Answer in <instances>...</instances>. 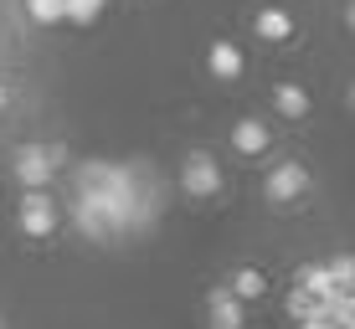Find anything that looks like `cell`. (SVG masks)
<instances>
[{"mask_svg":"<svg viewBox=\"0 0 355 329\" xmlns=\"http://www.w3.org/2000/svg\"><path fill=\"white\" fill-rule=\"evenodd\" d=\"M72 201H83L88 211L103 222V231L124 226H150L160 211V180L144 165H108V160H88L72 170Z\"/></svg>","mask_w":355,"mask_h":329,"instance_id":"obj_1","label":"cell"},{"mask_svg":"<svg viewBox=\"0 0 355 329\" xmlns=\"http://www.w3.org/2000/svg\"><path fill=\"white\" fill-rule=\"evenodd\" d=\"M57 160H62V150H46V144H21L16 160H10V170H16V180H21L26 190H46Z\"/></svg>","mask_w":355,"mask_h":329,"instance_id":"obj_2","label":"cell"},{"mask_svg":"<svg viewBox=\"0 0 355 329\" xmlns=\"http://www.w3.org/2000/svg\"><path fill=\"white\" fill-rule=\"evenodd\" d=\"M180 190L196 196V201H206V196L222 190V170H216V160L206 150H191L186 160H180Z\"/></svg>","mask_w":355,"mask_h":329,"instance_id":"obj_3","label":"cell"},{"mask_svg":"<svg viewBox=\"0 0 355 329\" xmlns=\"http://www.w3.org/2000/svg\"><path fill=\"white\" fill-rule=\"evenodd\" d=\"M309 190V170L304 165H293V160H284V165H273L268 170V180H263V196L273 201V206H293Z\"/></svg>","mask_w":355,"mask_h":329,"instance_id":"obj_4","label":"cell"},{"mask_svg":"<svg viewBox=\"0 0 355 329\" xmlns=\"http://www.w3.org/2000/svg\"><path fill=\"white\" fill-rule=\"evenodd\" d=\"M52 226H57V206L46 190H26L21 196V231L26 237H52Z\"/></svg>","mask_w":355,"mask_h":329,"instance_id":"obj_5","label":"cell"},{"mask_svg":"<svg viewBox=\"0 0 355 329\" xmlns=\"http://www.w3.org/2000/svg\"><path fill=\"white\" fill-rule=\"evenodd\" d=\"M206 67H211V78L222 82H237L242 67H248V57H242L237 42H211V52H206Z\"/></svg>","mask_w":355,"mask_h":329,"instance_id":"obj_6","label":"cell"},{"mask_svg":"<svg viewBox=\"0 0 355 329\" xmlns=\"http://www.w3.org/2000/svg\"><path fill=\"white\" fill-rule=\"evenodd\" d=\"M206 314H211V329H242V299L232 288H211L206 294Z\"/></svg>","mask_w":355,"mask_h":329,"instance_id":"obj_7","label":"cell"},{"mask_svg":"<svg viewBox=\"0 0 355 329\" xmlns=\"http://www.w3.org/2000/svg\"><path fill=\"white\" fill-rule=\"evenodd\" d=\"M232 144H237V154H268V144H273V134H268V124H258V118H242V124H232Z\"/></svg>","mask_w":355,"mask_h":329,"instance_id":"obj_8","label":"cell"},{"mask_svg":"<svg viewBox=\"0 0 355 329\" xmlns=\"http://www.w3.org/2000/svg\"><path fill=\"white\" fill-rule=\"evenodd\" d=\"M252 31H258L263 42H288V36H293V16H288V10H278V6H268V10L252 16Z\"/></svg>","mask_w":355,"mask_h":329,"instance_id":"obj_9","label":"cell"},{"mask_svg":"<svg viewBox=\"0 0 355 329\" xmlns=\"http://www.w3.org/2000/svg\"><path fill=\"white\" fill-rule=\"evenodd\" d=\"M273 108L284 118H304L309 114V93L299 88V82H278V93H273Z\"/></svg>","mask_w":355,"mask_h":329,"instance_id":"obj_10","label":"cell"},{"mask_svg":"<svg viewBox=\"0 0 355 329\" xmlns=\"http://www.w3.org/2000/svg\"><path fill=\"white\" fill-rule=\"evenodd\" d=\"M288 319H324L329 324V299H309V294L293 288L288 294Z\"/></svg>","mask_w":355,"mask_h":329,"instance_id":"obj_11","label":"cell"},{"mask_svg":"<svg viewBox=\"0 0 355 329\" xmlns=\"http://www.w3.org/2000/svg\"><path fill=\"white\" fill-rule=\"evenodd\" d=\"M299 294H309V299H335V288H329V273H324V263H309L299 273ZM355 299V294H350Z\"/></svg>","mask_w":355,"mask_h":329,"instance_id":"obj_12","label":"cell"},{"mask_svg":"<svg viewBox=\"0 0 355 329\" xmlns=\"http://www.w3.org/2000/svg\"><path fill=\"white\" fill-rule=\"evenodd\" d=\"M324 273H329V288H335V299H350V294H355V263H350V258H335Z\"/></svg>","mask_w":355,"mask_h":329,"instance_id":"obj_13","label":"cell"},{"mask_svg":"<svg viewBox=\"0 0 355 329\" xmlns=\"http://www.w3.org/2000/svg\"><path fill=\"white\" fill-rule=\"evenodd\" d=\"M98 16H103V0H62V21L72 26H93Z\"/></svg>","mask_w":355,"mask_h":329,"instance_id":"obj_14","label":"cell"},{"mask_svg":"<svg viewBox=\"0 0 355 329\" xmlns=\"http://www.w3.org/2000/svg\"><path fill=\"white\" fill-rule=\"evenodd\" d=\"M263 288H268V283H263V273H258V267H242V273L232 278V294H237L242 303H248V299H263Z\"/></svg>","mask_w":355,"mask_h":329,"instance_id":"obj_15","label":"cell"},{"mask_svg":"<svg viewBox=\"0 0 355 329\" xmlns=\"http://www.w3.org/2000/svg\"><path fill=\"white\" fill-rule=\"evenodd\" d=\"M72 222H78V231H83V237H93V242H108L103 222H98V216H93V211H88L83 201H72Z\"/></svg>","mask_w":355,"mask_h":329,"instance_id":"obj_16","label":"cell"},{"mask_svg":"<svg viewBox=\"0 0 355 329\" xmlns=\"http://www.w3.org/2000/svg\"><path fill=\"white\" fill-rule=\"evenodd\" d=\"M26 16L36 26H52V21H62V0H26Z\"/></svg>","mask_w":355,"mask_h":329,"instance_id":"obj_17","label":"cell"},{"mask_svg":"<svg viewBox=\"0 0 355 329\" xmlns=\"http://www.w3.org/2000/svg\"><path fill=\"white\" fill-rule=\"evenodd\" d=\"M299 329H329L324 319H299Z\"/></svg>","mask_w":355,"mask_h":329,"instance_id":"obj_18","label":"cell"},{"mask_svg":"<svg viewBox=\"0 0 355 329\" xmlns=\"http://www.w3.org/2000/svg\"><path fill=\"white\" fill-rule=\"evenodd\" d=\"M6 103H10V93H6V88H0V108H6Z\"/></svg>","mask_w":355,"mask_h":329,"instance_id":"obj_19","label":"cell"},{"mask_svg":"<svg viewBox=\"0 0 355 329\" xmlns=\"http://www.w3.org/2000/svg\"><path fill=\"white\" fill-rule=\"evenodd\" d=\"M0 329H6V319H0Z\"/></svg>","mask_w":355,"mask_h":329,"instance_id":"obj_20","label":"cell"}]
</instances>
